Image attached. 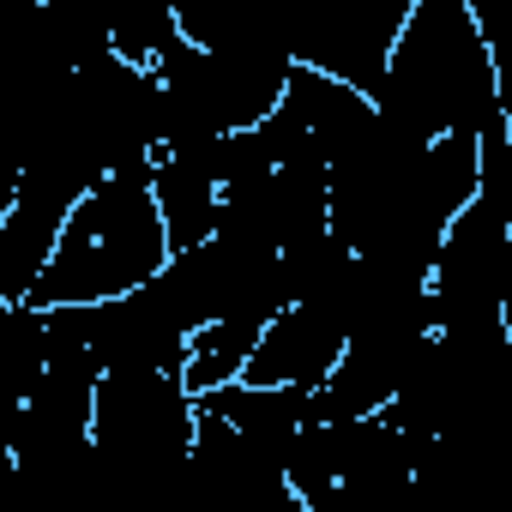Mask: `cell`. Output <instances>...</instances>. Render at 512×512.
Wrapping results in <instances>:
<instances>
[{"label": "cell", "mask_w": 512, "mask_h": 512, "mask_svg": "<svg viewBox=\"0 0 512 512\" xmlns=\"http://www.w3.org/2000/svg\"><path fill=\"white\" fill-rule=\"evenodd\" d=\"M374 109L416 139H482L500 121V73L470 0H410Z\"/></svg>", "instance_id": "cell-1"}, {"label": "cell", "mask_w": 512, "mask_h": 512, "mask_svg": "<svg viewBox=\"0 0 512 512\" xmlns=\"http://www.w3.org/2000/svg\"><path fill=\"white\" fill-rule=\"evenodd\" d=\"M151 169L109 175L103 187H91L79 199V211L67 217V229L49 253V272L37 278L25 308H37V314L109 308V302L139 296L145 284H157L175 266V241L157 211Z\"/></svg>", "instance_id": "cell-2"}]
</instances>
